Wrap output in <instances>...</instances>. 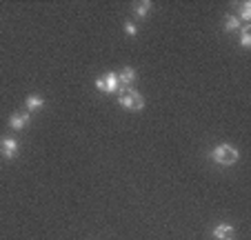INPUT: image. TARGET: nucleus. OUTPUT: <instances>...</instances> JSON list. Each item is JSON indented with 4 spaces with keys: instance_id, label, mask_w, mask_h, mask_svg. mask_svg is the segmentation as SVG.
<instances>
[{
    "instance_id": "obj_1",
    "label": "nucleus",
    "mask_w": 251,
    "mask_h": 240,
    "mask_svg": "<svg viewBox=\"0 0 251 240\" xmlns=\"http://www.w3.org/2000/svg\"><path fill=\"white\" fill-rule=\"evenodd\" d=\"M211 158L216 160L218 165H223V167H231V165H236L238 160H240V151H238L233 145L223 142V145H218L216 149L211 151Z\"/></svg>"
},
{
    "instance_id": "obj_11",
    "label": "nucleus",
    "mask_w": 251,
    "mask_h": 240,
    "mask_svg": "<svg viewBox=\"0 0 251 240\" xmlns=\"http://www.w3.org/2000/svg\"><path fill=\"white\" fill-rule=\"evenodd\" d=\"M240 45L245 49L251 47V36H249V25H242L240 27Z\"/></svg>"
},
{
    "instance_id": "obj_4",
    "label": "nucleus",
    "mask_w": 251,
    "mask_h": 240,
    "mask_svg": "<svg viewBox=\"0 0 251 240\" xmlns=\"http://www.w3.org/2000/svg\"><path fill=\"white\" fill-rule=\"evenodd\" d=\"M18 151H20V142L14 136L0 138V156L5 160H14L18 156Z\"/></svg>"
},
{
    "instance_id": "obj_3",
    "label": "nucleus",
    "mask_w": 251,
    "mask_h": 240,
    "mask_svg": "<svg viewBox=\"0 0 251 240\" xmlns=\"http://www.w3.org/2000/svg\"><path fill=\"white\" fill-rule=\"evenodd\" d=\"M96 89L102 91V94H118L120 82H118V74L109 71V74H102L96 78Z\"/></svg>"
},
{
    "instance_id": "obj_13",
    "label": "nucleus",
    "mask_w": 251,
    "mask_h": 240,
    "mask_svg": "<svg viewBox=\"0 0 251 240\" xmlns=\"http://www.w3.org/2000/svg\"><path fill=\"white\" fill-rule=\"evenodd\" d=\"M125 33H129V36H136L138 33V27L133 23H125Z\"/></svg>"
},
{
    "instance_id": "obj_9",
    "label": "nucleus",
    "mask_w": 251,
    "mask_h": 240,
    "mask_svg": "<svg viewBox=\"0 0 251 240\" xmlns=\"http://www.w3.org/2000/svg\"><path fill=\"white\" fill-rule=\"evenodd\" d=\"M151 2H149V0H142V2H136V5H133V14L138 16V18H147L149 16V11H151Z\"/></svg>"
},
{
    "instance_id": "obj_12",
    "label": "nucleus",
    "mask_w": 251,
    "mask_h": 240,
    "mask_svg": "<svg viewBox=\"0 0 251 240\" xmlns=\"http://www.w3.org/2000/svg\"><path fill=\"white\" fill-rule=\"evenodd\" d=\"M240 18L245 20V25H249V20H251V2H242L240 5Z\"/></svg>"
},
{
    "instance_id": "obj_8",
    "label": "nucleus",
    "mask_w": 251,
    "mask_h": 240,
    "mask_svg": "<svg viewBox=\"0 0 251 240\" xmlns=\"http://www.w3.org/2000/svg\"><path fill=\"white\" fill-rule=\"evenodd\" d=\"M43 105H45V100H43V96H38V94H31V96H27V98H25V107H27L29 113L43 109Z\"/></svg>"
},
{
    "instance_id": "obj_10",
    "label": "nucleus",
    "mask_w": 251,
    "mask_h": 240,
    "mask_svg": "<svg viewBox=\"0 0 251 240\" xmlns=\"http://www.w3.org/2000/svg\"><path fill=\"white\" fill-rule=\"evenodd\" d=\"M238 29H240V20H238L236 16H231V14L225 16V31L231 33V31H238Z\"/></svg>"
},
{
    "instance_id": "obj_5",
    "label": "nucleus",
    "mask_w": 251,
    "mask_h": 240,
    "mask_svg": "<svg viewBox=\"0 0 251 240\" xmlns=\"http://www.w3.org/2000/svg\"><path fill=\"white\" fill-rule=\"evenodd\" d=\"M29 120H31V113L29 111H23V113L16 111L9 116V127L14 129V132H23V129L29 125Z\"/></svg>"
},
{
    "instance_id": "obj_7",
    "label": "nucleus",
    "mask_w": 251,
    "mask_h": 240,
    "mask_svg": "<svg viewBox=\"0 0 251 240\" xmlns=\"http://www.w3.org/2000/svg\"><path fill=\"white\" fill-rule=\"evenodd\" d=\"M213 238L216 240H236V229L231 225H218L213 229Z\"/></svg>"
},
{
    "instance_id": "obj_6",
    "label": "nucleus",
    "mask_w": 251,
    "mask_h": 240,
    "mask_svg": "<svg viewBox=\"0 0 251 240\" xmlns=\"http://www.w3.org/2000/svg\"><path fill=\"white\" fill-rule=\"evenodd\" d=\"M136 78H138V74L133 67H125L123 71H118V82H120V87H125V89H131Z\"/></svg>"
},
{
    "instance_id": "obj_2",
    "label": "nucleus",
    "mask_w": 251,
    "mask_h": 240,
    "mask_svg": "<svg viewBox=\"0 0 251 240\" xmlns=\"http://www.w3.org/2000/svg\"><path fill=\"white\" fill-rule=\"evenodd\" d=\"M118 103H120V107L129 109V111H140V109H145V98H142V94L136 91L133 87L131 89L120 87L118 89Z\"/></svg>"
}]
</instances>
